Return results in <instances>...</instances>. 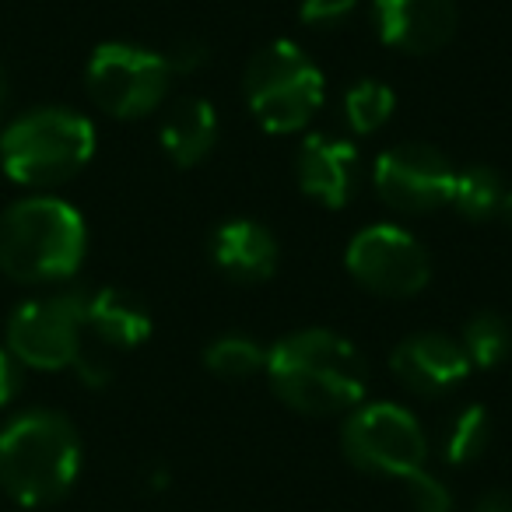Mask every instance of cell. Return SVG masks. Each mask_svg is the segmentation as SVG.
I'll return each mask as SVG.
<instances>
[{"label": "cell", "mask_w": 512, "mask_h": 512, "mask_svg": "<svg viewBox=\"0 0 512 512\" xmlns=\"http://www.w3.org/2000/svg\"><path fill=\"white\" fill-rule=\"evenodd\" d=\"M267 383L285 407L309 418L351 414L369 397V362L344 334L295 330L267 351Z\"/></svg>", "instance_id": "cell-1"}, {"label": "cell", "mask_w": 512, "mask_h": 512, "mask_svg": "<svg viewBox=\"0 0 512 512\" xmlns=\"http://www.w3.org/2000/svg\"><path fill=\"white\" fill-rule=\"evenodd\" d=\"M81 474L78 428L60 411L18 414L0 432V488L18 505H53L74 488Z\"/></svg>", "instance_id": "cell-2"}, {"label": "cell", "mask_w": 512, "mask_h": 512, "mask_svg": "<svg viewBox=\"0 0 512 512\" xmlns=\"http://www.w3.org/2000/svg\"><path fill=\"white\" fill-rule=\"evenodd\" d=\"M85 218L60 197H29L0 214V271L22 285H50L78 274Z\"/></svg>", "instance_id": "cell-3"}, {"label": "cell", "mask_w": 512, "mask_h": 512, "mask_svg": "<svg viewBox=\"0 0 512 512\" xmlns=\"http://www.w3.org/2000/svg\"><path fill=\"white\" fill-rule=\"evenodd\" d=\"M95 155V127L74 109H32L0 134V165L22 186H57Z\"/></svg>", "instance_id": "cell-4"}, {"label": "cell", "mask_w": 512, "mask_h": 512, "mask_svg": "<svg viewBox=\"0 0 512 512\" xmlns=\"http://www.w3.org/2000/svg\"><path fill=\"white\" fill-rule=\"evenodd\" d=\"M323 88V71L292 39H274L256 50L242 74L246 106L267 134H295L309 127L323 106Z\"/></svg>", "instance_id": "cell-5"}, {"label": "cell", "mask_w": 512, "mask_h": 512, "mask_svg": "<svg viewBox=\"0 0 512 512\" xmlns=\"http://www.w3.org/2000/svg\"><path fill=\"white\" fill-rule=\"evenodd\" d=\"M341 449L351 467L379 477H411L425 467L428 439L407 407L376 400L358 404L341 425Z\"/></svg>", "instance_id": "cell-6"}, {"label": "cell", "mask_w": 512, "mask_h": 512, "mask_svg": "<svg viewBox=\"0 0 512 512\" xmlns=\"http://www.w3.org/2000/svg\"><path fill=\"white\" fill-rule=\"evenodd\" d=\"M172 71L162 53L134 43H102L92 53L85 85L92 102L116 120H141L162 106Z\"/></svg>", "instance_id": "cell-7"}, {"label": "cell", "mask_w": 512, "mask_h": 512, "mask_svg": "<svg viewBox=\"0 0 512 512\" xmlns=\"http://www.w3.org/2000/svg\"><path fill=\"white\" fill-rule=\"evenodd\" d=\"M88 292L64 288L18 306L8 320V351L29 369H71L81 355Z\"/></svg>", "instance_id": "cell-8"}, {"label": "cell", "mask_w": 512, "mask_h": 512, "mask_svg": "<svg viewBox=\"0 0 512 512\" xmlns=\"http://www.w3.org/2000/svg\"><path fill=\"white\" fill-rule=\"evenodd\" d=\"M348 274L379 299H414L432 281L428 249L400 225H369L344 249Z\"/></svg>", "instance_id": "cell-9"}, {"label": "cell", "mask_w": 512, "mask_h": 512, "mask_svg": "<svg viewBox=\"0 0 512 512\" xmlns=\"http://www.w3.org/2000/svg\"><path fill=\"white\" fill-rule=\"evenodd\" d=\"M372 186L390 211L421 218L449 207L456 169L432 144H393L372 165Z\"/></svg>", "instance_id": "cell-10"}, {"label": "cell", "mask_w": 512, "mask_h": 512, "mask_svg": "<svg viewBox=\"0 0 512 512\" xmlns=\"http://www.w3.org/2000/svg\"><path fill=\"white\" fill-rule=\"evenodd\" d=\"M372 25L390 50L428 57L453 39L460 11L456 0H372Z\"/></svg>", "instance_id": "cell-11"}, {"label": "cell", "mask_w": 512, "mask_h": 512, "mask_svg": "<svg viewBox=\"0 0 512 512\" xmlns=\"http://www.w3.org/2000/svg\"><path fill=\"white\" fill-rule=\"evenodd\" d=\"M390 372L414 397H446L470 376L460 341L449 334H411L390 351Z\"/></svg>", "instance_id": "cell-12"}, {"label": "cell", "mask_w": 512, "mask_h": 512, "mask_svg": "<svg viewBox=\"0 0 512 512\" xmlns=\"http://www.w3.org/2000/svg\"><path fill=\"white\" fill-rule=\"evenodd\" d=\"M358 172H362L358 148L334 134H309L295 155V176H299L302 193L330 211L351 204Z\"/></svg>", "instance_id": "cell-13"}, {"label": "cell", "mask_w": 512, "mask_h": 512, "mask_svg": "<svg viewBox=\"0 0 512 512\" xmlns=\"http://www.w3.org/2000/svg\"><path fill=\"white\" fill-rule=\"evenodd\" d=\"M211 260L225 278L239 281V285H264L274 278L281 260L278 239L271 228L260 225L253 218H232L211 232Z\"/></svg>", "instance_id": "cell-14"}, {"label": "cell", "mask_w": 512, "mask_h": 512, "mask_svg": "<svg viewBox=\"0 0 512 512\" xmlns=\"http://www.w3.org/2000/svg\"><path fill=\"white\" fill-rule=\"evenodd\" d=\"M162 151L169 155L172 165L179 169H193L200 165L211 148L218 144V113L207 99L200 95H183L179 102H172L169 113L158 130Z\"/></svg>", "instance_id": "cell-15"}, {"label": "cell", "mask_w": 512, "mask_h": 512, "mask_svg": "<svg viewBox=\"0 0 512 512\" xmlns=\"http://www.w3.org/2000/svg\"><path fill=\"white\" fill-rule=\"evenodd\" d=\"M85 330H92L106 348L127 351L148 341L155 323L137 295L123 292V288H99V292H88Z\"/></svg>", "instance_id": "cell-16"}, {"label": "cell", "mask_w": 512, "mask_h": 512, "mask_svg": "<svg viewBox=\"0 0 512 512\" xmlns=\"http://www.w3.org/2000/svg\"><path fill=\"white\" fill-rule=\"evenodd\" d=\"M460 348L470 369H498L512 355V327L498 313H477L463 323Z\"/></svg>", "instance_id": "cell-17"}, {"label": "cell", "mask_w": 512, "mask_h": 512, "mask_svg": "<svg viewBox=\"0 0 512 512\" xmlns=\"http://www.w3.org/2000/svg\"><path fill=\"white\" fill-rule=\"evenodd\" d=\"M505 183L495 169L488 165H470V169L456 172V186H453V207L463 221H488L498 214V204H502Z\"/></svg>", "instance_id": "cell-18"}, {"label": "cell", "mask_w": 512, "mask_h": 512, "mask_svg": "<svg viewBox=\"0 0 512 512\" xmlns=\"http://www.w3.org/2000/svg\"><path fill=\"white\" fill-rule=\"evenodd\" d=\"M204 365L211 376L242 383V379H253L264 372L267 351H264V344H256L253 337H246V334H225L207 344Z\"/></svg>", "instance_id": "cell-19"}, {"label": "cell", "mask_w": 512, "mask_h": 512, "mask_svg": "<svg viewBox=\"0 0 512 512\" xmlns=\"http://www.w3.org/2000/svg\"><path fill=\"white\" fill-rule=\"evenodd\" d=\"M491 442V414L481 404H467L453 414L446 432V463L449 467H470L484 456Z\"/></svg>", "instance_id": "cell-20"}, {"label": "cell", "mask_w": 512, "mask_h": 512, "mask_svg": "<svg viewBox=\"0 0 512 512\" xmlns=\"http://www.w3.org/2000/svg\"><path fill=\"white\" fill-rule=\"evenodd\" d=\"M393 109H397V95H393V88L386 85V81H376V78L358 81V85H351L348 95H344V120L362 137L386 127Z\"/></svg>", "instance_id": "cell-21"}, {"label": "cell", "mask_w": 512, "mask_h": 512, "mask_svg": "<svg viewBox=\"0 0 512 512\" xmlns=\"http://www.w3.org/2000/svg\"><path fill=\"white\" fill-rule=\"evenodd\" d=\"M404 495L414 512H453V491L446 488V481L428 474L425 467L404 477Z\"/></svg>", "instance_id": "cell-22"}, {"label": "cell", "mask_w": 512, "mask_h": 512, "mask_svg": "<svg viewBox=\"0 0 512 512\" xmlns=\"http://www.w3.org/2000/svg\"><path fill=\"white\" fill-rule=\"evenodd\" d=\"M355 4L358 0H302L299 18L313 29H330V25H341L355 11Z\"/></svg>", "instance_id": "cell-23"}, {"label": "cell", "mask_w": 512, "mask_h": 512, "mask_svg": "<svg viewBox=\"0 0 512 512\" xmlns=\"http://www.w3.org/2000/svg\"><path fill=\"white\" fill-rule=\"evenodd\" d=\"M162 57L172 74H193V71H200V67L211 64V50H207L200 39H179V43L172 46L169 53H162Z\"/></svg>", "instance_id": "cell-24"}, {"label": "cell", "mask_w": 512, "mask_h": 512, "mask_svg": "<svg viewBox=\"0 0 512 512\" xmlns=\"http://www.w3.org/2000/svg\"><path fill=\"white\" fill-rule=\"evenodd\" d=\"M74 372H78V379L85 386H92V390H102V386L113 379V369H109V362L102 355H95V351H85L81 348V355L74 358V365H71Z\"/></svg>", "instance_id": "cell-25"}, {"label": "cell", "mask_w": 512, "mask_h": 512, "mask_svg": "<svg viewBox=\"0 0 512 512\" xmlns=\"http://www.w3.org/2000/svg\"><path fill=\"white\" fill-rule=\"evenodd\" d=\"M22 390V362L8 348H0V407L11 404Z\"/></svg>", "instance_id": "cell-26"}, {"label": "cell", "mask_w": 512, "mask_h": 512, "mask_svg": "<svg viewBox=\"0 0 512 512\" xmlns=\"http://www.w3.org/2000/svg\"><path fill=\"white\" fill-rule=\"evenodd\" d=\"M470 512H512V488H491L474 502Z\"/></svg>", "instance_id": "cell-27"}, {"label": "cell", "mask_w": 512, "mask_h": 512, "mask_svg": "<svg viewBox=\"0 0 512 512\" xmlns=\"http://www.w3.org/2000/svg\"><path fill=\"white\" fill-rule=\"evenodd\" d=\"M495 218L502 221V225L512 232V190H505V193H502V204H498V214H495Z\"/></svg>", "instance_id": "cell-28"}, {"label": "cell", "mask_w": 512, "mask_h": 512, "mask_svg": "<svg viewBox=\"0 0 512 512\" xmlns=\"http://www.w3.org/2000/svg\"><path fill=\"white\" fill-rule=\"evenodd\" d=\"M8 95H11L8 71H4V67H0V113H4V106H8Z\"/></svg>", "instance_id": "cell-29"}]
</instances>
